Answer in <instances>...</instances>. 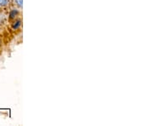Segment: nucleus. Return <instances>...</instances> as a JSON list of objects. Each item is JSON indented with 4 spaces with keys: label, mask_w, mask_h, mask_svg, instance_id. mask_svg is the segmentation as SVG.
<instances>
[{
    "label": "nucleus",
    "mask_w": 153,
    "mask_h": 126,
    "mask_svg": "<svg viewBox=\"0 0 153 126\" xmlns=\"http://www.w3.org/2000/svg\"><path fill=\"white\" fill-rule=\"evenodd\" d=\"M20 25H21V22H20V21H18V22H16V24H15V25L13 26V28H14V29H17V28H19V26H20Z\"/></svg>",
    "instance_id": "f257e3e1"
},
{
    "label": "nucleus",
    "mask_w": 153,
    "mask_h": 126,
    "mask_svg": "<svg viewBox=\"0 0 153 126\" xmlns=\"http://www.w3.org/2000/svg\"><path fill=\"white\" fill-rule=\"evenodd\" d=\"M16 1L17 4L22 7V2H23V0H16Z\"/></svg>",
    "instance_id": "7ed1b4c3"
},
{
    "label": "nucleus",
    "mask_w": 153,
    "mask_h": 126,
    "mask_svg": "<svg viewBox=\"0 0 153 126\" xmlns=\"http://www.w3.org/2000/svg\"><path fill=\"white\" fill-rule=\"evenodd\" d=\"M15 14H16V10H13V11H11V13H10V18H14V16H15Z\"/></svg>",
    "instance_id": "20e7f679"
},
{
    "label": "nucleus",
    "mask_w": 153,
    "mask_h": 126,
    "mask_svg": "<svg viewBox=\"0 0 153 126\" xmlns=\"http://www.w3.org/2000/svg\"><path fill=\"white\" fill-rule=\"evenodd\" d=\"M8 3V0H0V5H5Z\"/></svg>",
    "instance_id": "f03ea898"
}]
</instances>
